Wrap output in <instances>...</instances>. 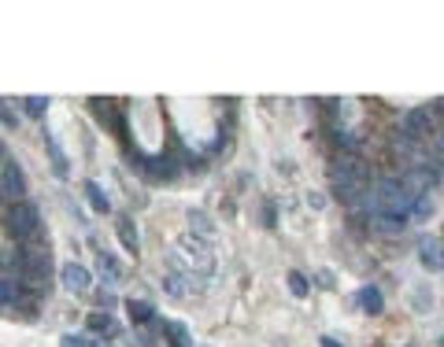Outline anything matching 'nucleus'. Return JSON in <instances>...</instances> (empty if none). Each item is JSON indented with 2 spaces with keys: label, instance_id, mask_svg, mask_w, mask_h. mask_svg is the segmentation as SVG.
<instances>
[{
  "label": "nucleus",
  "instance_id": "obj_1",
  "mask_svg": "<svg viewBox=\"0 0 444 347\" xmlns=\"http://www.w3.org/2000/svg\"><path fill=\"white\" fill-rule=\"evenodd\" d=\"M415 200H418V196L404 185V178H385V181H378L374 207L382 211V214H407Z\"/></svg>",
  "mask_w": 444,
  "mask_h": 347
},
{
  "label": "nucleus",
  "instance_id": "obj_2",
  "mask_svg": "<svg viewBox=\"0 0 444 347\" xmlns=\"http://www.w3.org/2000/svg\"><path fill=\"white\" fill-rule=\"evenodd\" d=\"M4 225H8V233H12L15 241H30V236L41 233V214H37L34 203L19 200V203H12V207H8Z\"/></svg>",
  "mask_w": 444,
  "mask_h": 347
},
{
  "label": "nucleus",
  "instance_id": "obj_3",
  "mask_svg": "<svg viewBox=\"0 0 444 347\" xmlns=\"http://www.w3.org/2000/svg\"><path fill=\"white\" fill-rule=\"evenodd\" d=\"M437 133V118H433L429 107H411L404 115V137L407 140H429Z\"/></svg>",
  "mask_w": 444,
  "mask_h": 347
},
{
  "label": "nucleus",
  "instance_id": "obj_4",
  "mask_svg": "<svg viewBox=\"0 0 444 347\" xmlns=\"http://www.w3.org/2000/svg\"><path fill=\"white\" fill-rule=\"evenodd\" d=\"M60 281H63V288H71V292H89L93 288V277H89V270L78 266V263H67L60 270Z\"/></svg>",
  "mask_w": 444,
  "mask_h": 347
},
{
  "label": "nucleus",
  "instance_id": "obj_5",
  "mask_svg": "<svg viewBox=\"0 0 444 347\" xmlns=\"http://www.w3.org/2000/svg\"><path fill=\"white\" fill-rule=\"evenodd\" d=\"M0 189H4V196L8 200H23V192H26V178H23V170L15 167V162H8L4 167V178H0Z\"/></svg>",
  "mask_w": 444,
  "mask_h": 347
},
{
  "label": "nucleus",
  "instance_id": "obj_6",
  "mask_svg": "<svg viewBox=\"0 0 444 347\" xmlns=\"http://www.w3.org/2000/svg\"><path fill=\"white\" fill-rule=\"evenodd\" d=\"M418 259L426 270H441L444 266V244L437 241V236H422L418 241Z\"/></svg>",
  "mask_w": 444,
  "mask_h": 347
},
{
  "label": "nucleus",
  "instance_id": "obj_7",
  "mask_svg": "<svg viewBox=\"0 0 444 347\" xmlns=\"http://www.w3.org/2000/svg\"><path fill=\"white\" fill-rule=\"evenodd\" d=\"M359 307H363L366 314H382V307H385V299H382V292H378L374 285H366V288L359 292Z\"/></svg>",
  "mask_w": 444,
  "mask_h": 347
},
{
  "label": "nucleus",
  "instance_id": "obj_8",
  "mask_svg": "<svg viewBox=\"0 0 444 347\" xmlns=\"http://www.w3.org/2000/svg\"><path fill=\"white\" fill-rule=\"evenodd\" d=\"M85 196H89L93 211H100V214H107V211H112V200L104 196V189L96 185V181H85Z\"/></svg>",
  "mask_w": 444,
  "mask_h": 347
},
{
  "label": "nucleus",
  "instance_id": "obj_9",
  "mask_svg": "<svg viewBox=\"0 0 444 347\" xmlns=\"http://www.w3.org/2000/svg\"><path fill=\"white\" fill-rule=\"evenodd\" d=\"M89 329L93 332H107V336H115L118 332V325H115V318H112V314H89Z\"/></svg>",
  "mask_w": 444,
  "mask_h": 347
},
{
  "label": "nucleus",
  "instance_id": "obj_10",
  "mask_svg": "<svg viewBox=\"0 0 444 347\" xmlns=\"http://www.w3.org/2000/svg\"><path fill=\"white\" fill-rule=\"evenodd\" d=\"M118 241L126 244V252H137V229L130 218H118Z\"/></svg>",
  "mask_w": 444,
  "mask_h": 347
},
{
  "label": "nucleus",
  "instance_id": "obj_11",
  "mask_svg": "<svg viewBox=\"0 0 444 347\" xmlns=\"http://www.w3.org/2000/svg\"><path fill=\"white\" fill-rule=\"evenodd\" d=\"M126 310H130V318H134V321H152V307H148V303H141V299H130Z\"/></svg>",
  "mask_w": 444,
  "mask_h": 347
},
{
  "label": "nucleus",
  "instance_id": "obj_12",
  "mask_svg": "<svg viewBox=\"0 0 444 347\" xmlns=\"http://www.w3.org/2000/svg\"><path fill=\"white\" fill-rule=\"evenodd\" d=\"M19 299V281H0V307H12Z\"/></svg>",
  "mask_w": 444,
  "mask_h": 347
},
{
  "label": "nucleus",
  "instance_id": "obj_13",
  "mask_svg": "<svg viewBox=\"0 0 444 347\" xmlns=\"http://www.w3.org/2000/svg\"><path fill=\"white\" fill-rule=\"evenodd\" d=\"M285 281H289V292H292L296 299H304V296H308V277H304V274H296V270H292V274H289Z\"/></svg>",
  "mask_w": 444,
  "mask_h": 347
},
{
  "label": "nucleus",
  "instance_id": "obj_14",
  "mask_svg": "<svg viewBox=\"0 0 444 347\" xmlns=\"http://www.w3.org/2000/svg\"><path fill=\"white\" fill-rule=\"evenodd\" d=\"M100 270L107 274V281H118V277H123V266H118L112 255H104V252H100Z\"/></svg>",
  "mask_w": 444,
  "mask_h": 347
},
{
  "label": "nucleus",
  "instance_id": "obj_15",
  "mask_svg": "<svg viewBox=\"0 0 444 347\" xmlns=\"http://www.w3.org/2000/svg\"><path fill=\"white\" fill-rule=\"evenodd\" d=\"M411 211H415L418 218H426V214H433V196H429V192H422V196H418L415 203H411Z\"/></svg>",
  "mask_w": 444,
  "mask_h": 347
},
{
  "label": "nucleus",
  "instance_id": "obj_16",
  "mask_svg": "<svg viewBox=\"0 0 444 347\" xmlns=\"http://www.w3.org/2000/svg\"><path fill=\"white\" fill-rule=\"evenodd\" d=\"M45 107H48V100H45V96H26V115L41 118V115H45Z\"/></svg>",
  "mask_w": 444,
  "mask_h": 347
},
{
  "label": "nucleus",
  "instance_id": "obj_17",
  "mask_svg": "<svg viewBox=\"0 0 444 347\" xmlns=\"http://www.w3.org/2000/svg\"><path fill=\"white\" fill-rule=\"evenodd\" d=\"M45 144H48V151H52V162H56V174H67V159H63V151L56 148V140H52V137H45Z\"/></svg>",
  "mask_w": 444,
  "mask_h": 347
},
{
  "label": "nucleus",
  "instance_id": "obj_18",
  "mask_svg": "<svg viewBox=\"0 0 444 347\" xmlns=\"http://www.w3.org/2000/svg\"><path fill=\"white\" fill-rule=\"evenodd\" d=\"M189 222L197 225L200 233H211V229H215V225H211V218H208V214H204V211H189Z\"/></svg>",
  "mask_w": 444,
  "mask_h": 347
},
{
  "label": "nucleus",
  "instance_id": "obj_19",
  "mask_svg": "<svg viewBox=\"0 0 444 347\" xmlns=\"http://www.w3.org/2000/svg\"><path fill=\"white\" fill-rule=\"evenodd\" d=\"M60 347H89V344H85V336H74V332H67V336L60 340Z\"/></svg>",
  "mask_w": 444,
  "mask_h": 347
},
{
  "label": "nucleus",
  "instance_id": "obj_20",
  "mask_svg": "<svg viewBox=\"0 0 444 347\" xmlns=\"http://www.w3.org/2000/svg\"><path fill=\"white\" fill-rule=\"evenodd\" d=\"M0 118H4V126H8V129H15V115L4 107V100H0Z\"/></svg>",
  "mask_w": 444,
  "mask_h": 347
},
{
  "label": "nucleus",
  "instance_id": "obj_21",
  "mask_svg": "<svg viewBox=\"0 0 444 347\" xmlns=\"http://www.w3.org/2000/svg\"><path fill=\"white\" fill-rule=\"evenodd\" d=\"M100 307H115V296H112V292H100Z\"/></svg>",
  "mask_w": 444,
  "mask_h": 347
},
{
  "label": "nucleus",
  "instance_id": "obj_22",
  "mask_svg": "<svg viewBox=\"0 0 444 347\" xmlns=\"http://www.w3.org/2000/svg\"><path fill=\"white\" fill-rule=\"evenodd\" d=\"M322 347H341V344L333 340V336H322Z\"/></svg>",
  "mask_w": 444,
  "mask_h": 347
},
{
  "label": "nucleus",
  "instance_id": "obj_23",
  "mask_svg": "<svg viewBox=\"0 0 444 347\" xmlns=\"http://www.w3.org/2000/svg\"><path fill=\"white\" fill-rule=\"evenodd\" d=\"M96 347H112V344H96Z\"/></svg>",
  "mask_w": 444,
  "mask_h": 347
},
{
  "label": "nucleus",
  "instance_id": "obj_24",
  "mask_svg": "<svg viewBox=\"0 0 444 347\" xmlns=\"http://www.w3.org/2000/svg\"><path fill=\"white\" fill-rule=\"evenodd\" d=\"M441 347H444V340H441Z\"/></svg>",
  "mask_w": 444,
  "mask_h": 347
}]
</instances>
